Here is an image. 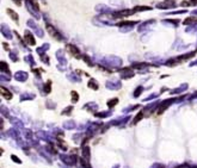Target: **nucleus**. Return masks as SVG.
Masks as SVG:
<instances>
[{
	"mask_svg": "<svg viewBox=\"0 0 197 168\" xmlns=\"http://www.w3.org/2000/svg\"><path fill=\"white\" fill-rule=\"evenodd\" d=\"M115 103H117V100H116V99H115V100H112V101H110V103H109V106L115 105Z\"/></svg>",
	"mask_w": 197,
	"mask_h": 168,
	"instance_id": "39448f33",
	"label": "nucleus"
},
{
	"mask_svg": "<svg viewBox=\"0 0 197 168\" xmlns=\"http://www.w3.org/2000/svg\"><path fill=\"white\" fill-rule=\"evenodd\" d=\"M1 92H3V94H4V95L7 98V99H10V98H11V93H10V92H6V90H5L4 87L1 88Z\"/></svg>",
	"mask_w": 197,
	"mask_h": 168,
	"instance_id": "7ed1b4c3",
	"label": "nucleus"
},
{
	"mask_svg": "<svg viewBox=\"0 0 197 168\" xmlns=\"http://www.w3.org/2000/svg\"><path fill=\"white\" fill-rule=\"evenodd\" d=\"M67 48H68V50H71V51L73 52V55H78V54H79V51H78V49H76L75 47H73V45H67Z\"/></svg>",
	"mask_w": 197,
	"mask_h": 168,
	"instance_id": "f03ea898",
	"label": "nucleus"
},
{
	"mask_svg": "<svg viewBox=\"0 0 197 168\" xmlns=\"http://www.w3.org/2000/svg\"><path fill=\"white\" fill-rule=\"evenodd\" d=\"M14 3H17V4H20V0H13Z\"/></svg>",
	"mask_w": 197,
	"mask_h": 168,
	"instance_id": "423d86ee",
	"label": "nucleus"
},
{
	"mask_svg": "<svg viewBox=\"0 0 197 168\" xmlns=\"http://www.w3.org/2000/svg\"><path fill=\"white\" fill-rule=\"evenodd\" d=\"M9 13H10V14H11V16L13 17V19H14V20H17V18H18V17H17V14H16L14 12H12V11L10 10V11H9Z\"/></svg>",
	"mask_w": 197,
	"mask_h": 168,
	"instance_id": "20e7f679",
	"label": "nucleus"
},
{
	"mask_svg": "<svg viewBox=\"0 0 197 168\" xmlns=\"http://www.w3.org/2000/svg\"><path fill=\"white\" fill-rule=\"evenodd\" d=\"M47 29H48V31H49V34H50L51 36H54L55 38H58V39H61V37H60V35L58 34V31H55V30L53 29V26H50V25H48V26H47Z\"/></svg>",
	"mask_w": 197,
	"mask_h": 168,
	"instance_id": "f257e3e1",
	"label": "nucleus"
}]
</instances>
